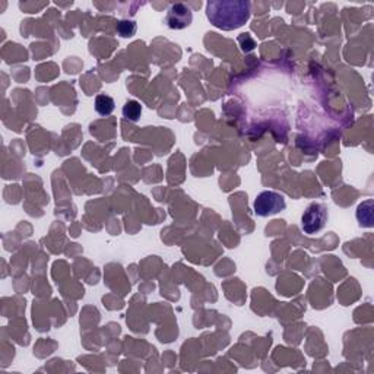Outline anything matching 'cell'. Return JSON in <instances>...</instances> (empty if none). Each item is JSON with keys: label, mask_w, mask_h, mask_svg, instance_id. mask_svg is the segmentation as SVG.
<instances>
[{"label": "cell", "mask_w": 374, "mask_h": 374, "mask_svg": "<svg viewBox=\"0 0 374 374\" xmlns=\"http://www.w3.org/2000/svg\"><path fill=\"white\" fill-rule=\"evenodd\" d=\"M327 218H329V215H327V209L324 205L311 204L304 210L301 217V230L306 234H310V236L318 234L324 228Z\"/></svg>", "instance_id": "cell-3"}, {"label": "cell", "mask_w": 374, "mask_h": 374, "mask_svg": "<svg viewBox=\"0 0 374 374\" xmlns=\"http://www.w3.org/2000/svg\"><path fill=\"white\" fill-rule=\"evenodd\" d=\"M193 14L190 8L184 3H173L167 10L166 23L171 30H184L192 23Z\"/></svg>", "instance_id": "cell-4"}, {"label": "cell", "mask_w": 374, "mask_h": 374, "mask_svg": "<svg viewBox=\"0 0 374 374\" xmlns=\"http://www.w3.org/2000/svg\"><path fill=\"white\" fill-rule=\"evenodd\" d=\"M116 109V102L110 96H105V94H100L96 97V111L100 116H110Z\"/></svg>", "instance_id": "cell-5"}, {"label": "cell", "mask_w": 374, "mask_h": 374, "mask_svg": "<svg viewBox=\"0 0 374 374\" xmlns=\"http://www.w3.org/2000/svg\"><path fill=\"white\" fill-rule=\"evenodd\" d=\"M206 16L222 31L241 28L250 19V3L245 0H215L206 3Z\"/></svg>", "instance_id": "cell-1"}, {"label": "cell", "mask_w": 374, "mask_h": 374, "mask_svg": "<svg viewBox=\"0 0 374 374\" xmlns=\"http://www.w3.org/2000/svg\"><path fill=\"white\" fill-rule=\"evenodd\" d=\"M253 206H254V214L257 217L267 218V217L283 212V210L287 208V204H285V197L280 193L266 190L257 195Z\"/></svg>", "instance_id": "cell-2"}, {"label": "cell", "mask_w": 374, "mask_h": 374, "mask_svg": "<svg viewBox=\"0 0 374 374\" xmlns=\"http://www.w3.org/2000/svg\"><path fill=\"white\" fill-rule=\"evenodd\" d=\"M117 32H119L122 37H124V38L133 37L135 32H136V22H133V21H120L119 23H117Z\"/></svg>", "instance_id": "cell-7"}, {"label": "cell", "mask_w": 374, "mask_h": 374, "mask_svg": "<svg viewBox=\"0 0 374 374\" xmlns=\"http://www.w3.org/2000/svg\"><path fill=\"white\" fill-rule=\"evenodd\" d=\"M123 117L129 122H138L140 119V114H142V105L136 100H129L123 105Z\"/></svg>", "instance_id": "cell-6"}]
</instances>
